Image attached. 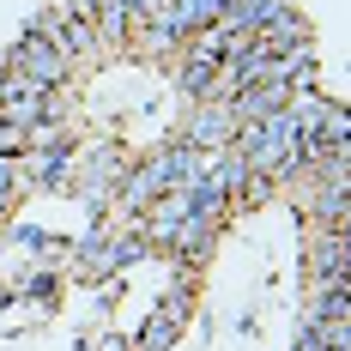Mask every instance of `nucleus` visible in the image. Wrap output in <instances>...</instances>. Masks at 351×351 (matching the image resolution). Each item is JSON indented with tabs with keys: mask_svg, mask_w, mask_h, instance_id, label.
<instances>
[{
	"mask_svg": "<svg viewBox=\"0 0 351 351\" xmlns=\"http://www.w3.org/2000/svg\"><path fill=\"white\" fill-rule=\"evenodd\" d=\"M55 12H61V19H85V25H91V19L104 12V0H61Z\"/></svg>",
	"mask_w": 351,
	"mask_h": 351,
	"instance_id": "nucleus-12",
	"label": "nucleus"
},
{
	"mask_svg": "<svg viewBox=\"0 0 351 351\" xmlns=\"http://www.w3.org/2000/svg\"><path fill=\"white\" fill-rule=\"evenodd\" d=\"M55 145H73V134H67L61 115H43V121L25 128V152H55Z\"/></svg>",
	"mask_w": 351,
	"mask_h": 351,
	"instance_id": "nucleus-9",
	"label": "nucleus"
},
{
	"mask_svg": "<svg viewBox=\"0 0 351 351\" xmlns=\"http://www.w3.org/2000/svg\"><path fill=\"white\" fill-rule=\"evenodd\" d=\"M297 351H327V346H321L315 333H309V327H303V339H297Z\"/></svg>",
	"mask_w": 351,
	"mask_h": 351,
	"instance_id": "nucleus-13",
	"label": "nucleus"
},
{
	"mask_svg": "<svg viewBox=\"0 0 351 351\" xmlns=\"http://www.w3.org/2000/svg\"><path fill=\"white\" fill-rule=\"evenodd\" d=\"M6 67L25 73L31 85H43V91H61V85H67V61H61V49H55V43H43V36H31V31L12 43Z\"/></svg>",
	"mask_w": 351,
	"mask_h": 351,
	"instance_id": "nucleus-1",
	"label": "nucleus"
},
{
	"mask_svg": "<svg viewBox=\"0 0 351 351\" xmlns=\"http://www.w3.org/2000/svg\"><path fill=\"white\" fill-rule=\"evenodd\" d=\"M164 194H170V164H164V152L145 158L140 170H128V176H121V188H115L121 212H145L152 200H164Z\"/></svg>",
	"mask_w": 351,
	"mask_h": 351,
	"instance_id": "nucleus-4",
	"label": "nucleus"
},
{
	"mask_svg": "<svg viewBox=\"0 0 351 351\" xmlns=\"http://www.w3.org/2000/svg\"><path fill=\"white\" fill-rule=\"evenodd\" d=\"M170 339H176V315H152L145 333H140V351H164Z\"/></svg>",
	"mask_w": 351,
	"mask_h": 351,
	"instance_id": "nucleus-10",
	"label": "nucleus"
},
{
	"mask_svg": "<svg viewBox=\"0 0 351 351\" xmlns=\"http://www.w3.org/2000/svg\"><path fill=\"white\" fill-rule=\"evenodd\" d=\"M0 158H25V128H12L0 115Z\"/></svg>",
	"mask_w": 351,
	"mask_h": 351,
	"instance_id": "nucleus-11",
	"label": "nucleus"
},
{
	"mask_svg": "<svg viewBox=\"0 0 351 351\" xmlns=\"http://www.w3.org/2000/svg\"><path fill=\"white\" fill-rule=\"evenodd\" d=\"M212 79H218V67L194 61V55H176V91H182L188 104H206V97H212Z\"/></svg>",
	"mask_w": 351,
	"mask_h": 351,
	"instance_id": "nucleus-7",
	"label": "nucleus"
},
{
	"mask_svg": "<svg viewBox=\"0 0 351 351\" xmlns=\"http://www.w3.org/2000/svg\"><path fill=\"white\" fill-rule=\"evenodd\" d=\"M230 140H237V115H230V104H218V97L194 104L188 128H182V145H194V152H224Z\"/></svg>",
	"mask_w": 351,
	"mask_h": 351,
	"instance_id": "nucleus-3",
	"label": "nucleus"
},
{
	"mask_svg": "<svg viewBox=\"0 0 351 351\" xmlns=\"http://www.w3.org/2000/svg\"><path fill=\"white\" fill-rule=\"evenodd\" d=\"M309 279L321 291H346V230H309Z\"/></svg>",
	"mask_w": 351,
	"mask_h": 351,
	"instance_id": "nucleus-5",
	"label": "nucleus"
},
{
	"mask_svg": "<svg viewBox=\"0 0 351 351\" xmlns=\"http://www.w3.org/2000/svg\"><path fill=\"white\" fill-rule=\"evenodd\" d=\"M0 115H6L12 128H31V121H43V115H55V91H43V85H31L25 73L0 67Z\"/></svg>",
	"mask_w": 351,
	"mask_h": 351,
	"instance_id": "nucleus-2",
	"label": "nucleus"
},
{
	"mask_svg": "<svg viewBox=\"0 0 351 351\" xmlns=\"http://www.w3.org/2000/svg\"><path fill=\"white\" fill-rule=\"evenodd\" d=\"M212 230H218L212 218H194V212H188V218L176 224L170 248H176V254H182V261H200V254H206V248H212Z\"/></svg>",
	"mask_w": 351,
	"mask_h": 351,
	"instance_id": "nucleus-8",
	"label": "nucleus"
},
{
	"mask_svg": "<svg viewBox=\"0 0 351 351\" xmlns=\"http://www.w3.org/2000/svg\"><path fill=\"white\" fill-rule=\"evenodd\" d=\"M279 6H285V0H224V12H218L212 31H224V36H261V31H267V19H273Z\"/></svg>",
	"mask_w": 351,
	"mask_h": 351,
	"instance_id": "nucleus-6",
	"label": "nucleus"
}]
</instances>
